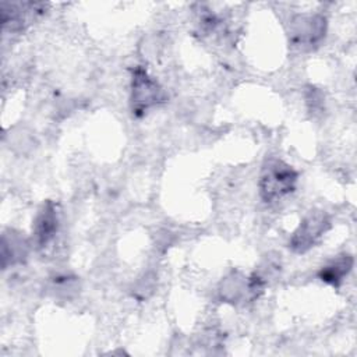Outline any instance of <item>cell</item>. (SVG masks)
<instances>
[{"instance_id":"cell-1","label":"cell","mask_w":357,"mask_h":357,"mask_svg":"<svg viewBox=\"0 0 357 357\" xmlns=\"http://www.w3.org/2000/svg\"><path fill=\"white\" fill-rule=\"evenodd\" d=\"M298 174L287 163L279 159L265 162L259 176V195L265 202L278 201L296 190Z\"/></svg>"},{"instance_id":"cell-2","label":"cell","mask_w":357,"mask_h":357,"mask_svg":"<svg viewBox=\"0 0 357 357\" xmlns=\"http://www.w3.org/2000/svg\"><path fill=\"white\" fill-rule=\"evenodd\" d=\"M167 95L159 82L152 78L142 67H137L132 71L131 79V112L134 116L141 117L146 114L151 109L165 103Z\"/></svg>"},{"instance_id":"cell-3","label":"cell","mask_w":357,"mask_h":357,"mask_svg":"<svg viewBox=\"0 0 357 357\" xmlns=\"http://www.w3.org/2000/svg\"><path fill=\"white\" fill-rule=\"evenodd\" d=\"M264 287L265 280L257 273L245 276L240 272H231L222 280L219 293L223 301L237 304L252 301L264 291Z\"/></svg>"},{"instance_id":"cell-4","label":"cell","mask_w":357,"mask_h":357,"mask_svg":"<svg viewBox=\"0 0 357 357\" xmlns=\"http://www.w3.org/2000/svg\"><path fill=\"white\" fill-rule=\"evenodd\" d=\"M329 226H331V220L325 212L322 211L311 212L303 219V222L298 225V227L290 237L289 247L297 254L307 252L328 231Z\"/></svg>"},{"instance_id":"cell-5","label":"cell","mask_w":357,"mask_h":357,"mask_svg":"<svg viewBox=\"0 0 357 357\" xmlns=\"http://www.w3.org/2000/svg\"><path fill=\"white\" fill-rule=\"evenodd\" d=\"M326 32V18L321 14H304L293 18L290 24L291 42L298 47L318 45Z\"/></svg>"},{"instance_id":"cell-6","label":"cell","mask_w":357,"mask_h":357,"mask_svg":"<svg viewBox=\"0 0 357 357\" xmlns=\"http://www.w3.org/2000/svg\"><path fill=\"white\" fill-rule=\"evenodd\" d=\"M59 227V216L56 205L52 201H46L33 222V238L38 247L47 245L56 236Z\"/></svg>"},{"instance_id":"cell-7","label":"cell","mask_w":357,"mask_h":357,"mask_svg":"<svg viewBox=\"0 0 357 357\" xmlns=\"http://www.w3.org/2000/svg\"><path fill=\"white\" fill-rule=\"evenodd\" d=\"M354 265V258L350 254H342L329 261L325 266L321 268L318 272V276L322 282L332 284V286H339L344 278L350 273L351 268Z\"/></svg>"},{"instance_id":"cell-8","label":"cell","mask_w":357,"mask_h":357,"mask_svg":"<svg viewBox=\"0 0 357 357\" xmlns=\"http://www.w3.org/2000/svg\"><path fill=\"white\" fill-rule=\"evenodd\" d=\"M1 255H3V264L7 261V258H10L11 262L21 261L26 255L25 241L17 234H11L10 241L4 236L3 237V254Z\"/></svg>"}]
</instances>
